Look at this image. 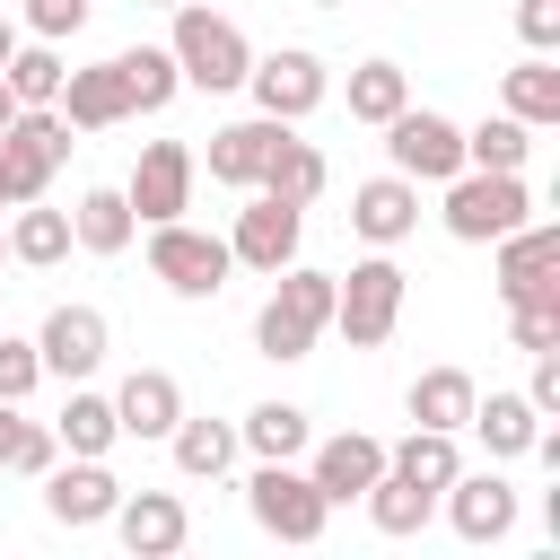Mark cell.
Returning <instances> with one entry per match:
<instances>
[{
    "label": "cell",
    "mask_w": 560,
    "mask_h": 560,
    "mask_svg": "<svg viewBox=\"0 0 560 560\" xmlns=\"http://www.w3.org/2000/svg\"><path fill=\"white\" fill-rule=\"evenodd\" d=\"M245 508H254V525H262L271 542H324V516H332V499H324L298 464H254Z\"/></svg>",
    "instance_id": "cell-6"
},
{
    "label": "cell",
    "mask_w": 560,
    "mask_h": 560,
    "mask_svg": "<svg viewBox=\"0 0 560 560\" xmlns=\"http://www.w3.org/2000/svg\"><path fill=\"white\" fill-rule=\"evenodd\" d=\"M324 184H332L324 149H315V140H298V131H280V149H271V166H262V184H254V192H280V201H298V210H306Z\"/></svg>",
    "instance_id": "cell-28"
},
{
    "label": "cell",
    "mask_w": 560,
    "mask_h": 560,
    "mask_svg": "<svg viewBox=\"0 0 560 560\" xmlns=\"http://www.w3.org/2000/svg\"><path fill=\"white\" fill-rule=\"evenodd\" d=\"M464 429H481V446H490V464H516L525 446H534V429H542V411L525 402V394H472V420Z\"/></svg>",
    "instance_id": "cell-26"
},
{
    "label": "cell",
    "mask_w": 560,
    "mask_h": 560,
    "mask_svg": "<svg viewBox=\"0 0 560 560\" xmlns=\"http://www.w3.org/2000/svg\"><path fill=\"white\" fill-rule=\"evenodd\" d=\"M149 271H158L175 298H219L228 271H236V254H228V236H210V228L158 219V228H149Z\"/></svg>",
    "instance_id": "cell-5"
},
{
    "label": "cell",
    "mask_w": 560,
    "mask_h": 560,
    "mask_svg": "<svg viewBox=\"0 0 560 560\" xmlns=\"http://www.w3.org/2000/svg\"><path fill=\"white\" fill-rule=\"evenodd\" d=\"M245 88H254V114H271V122H306L324 96H332V79H324V61L306 52V44H280V52H254V70H245Z\"/></svg>",
    "instance_id": "cell-7"
},
{
    "label": "cell",
    "mask_w": 560,
    "mask_h": 560,
    "mask_svg": "<svg viewBox=\"0 0 560 560\" xmlns=\"http://www.w3.org/2000/svg\"><path fill=\"white\" fill-rule=\"evenodd\" d=\"M9 122H18V96H9V79H0V131H9Z\"/></svg>",
    "instance_id": "cell-45"
},
{
    "label": "cell",
    "mask_w": 560,
    "mask_h": 560,
    "mask_svg": "<svg viewBox=\"0 0 560 560\" xmlns=\"http://www.w3.org/2000/svg\"><path fill=\"white\" fill-rule=\"evenodd\" d=\"M525 158H534V131H525L516 114H481V122L464 131V166H490V175H525Z\"/></svg>",
    "instance_id": "cell-34"
},
{
    "label": "cell",
    "mask_w": 560,
    "mask_h": 560,
    "mask_svg": "<svg viewBox=\"0 0 560 560\" xmlns=\"http://www.w3.org/2000/svg\"><path fill=\"white\" fill-rule=\"evenodd\" d=\"M236 446H254V464H298V455L315 446V429H306L298 402H254V411L236 420Z\"/></svg>",
    "instance_id": "cell-25"
},
{
    "label": "cell",
    "mask_w": 560,
    "mask_h": 560,
    "mask_svg": "<svg viewBox=\"0 0 560 560\" xmlns=\"http://www.w3.org/2000/svg\"><path fill=\"white\" fill-rule=\"evenodd\" d=\"M350 228H359L368 245H402V236L420 228V184H411V175H368V184L350 192Z\"/></svg>",
    "instance_id": "cell-19"
},
{
    "label": "cell",
    "mask_w": 560,
    "mask_h": 560,
    "mask_svg": "<svg viewBox=\"0 0 560 560\" xmlns=\"http://www.w3.org/2000/svg\"><path fill=\"white\" fill-rule=\"evenodd\" d=\"M114 61H122V88H131V114H166V105H175L184 70H175L166 44H131V52H114Z\"/></svg>",
    "instance_id": "cell-33"
},
{
    "label": "cell",
    "mask_w": 560,
    "mask_h": 560,
    "mask_svg": "<svg viewBox=\"0 0 560 560\" xmlns=\"http://www.w3.org/2000/svg\"><path fill=\"white\" fill-rule=\"evenodd\" d=\"M166 52H175L184 88H210V96L245 88V70H254L245 26H236V18H219V9H201V0H175V35H166Z\"/></svg>",
    "instance_id": "cell-2"
},
{
    "label": "cell",
    "mask_w": 560,
    "mask_h": 560,
    "mask_svg": "<svg viewBox=\"0 0 560 560\" xmlns=\"http://www.w3.org/2000/svg\"><path fill=\"white\" fill-rule=\"evenodd\" d=\"M105 350H114V324H105L96 306H52L44 332H35V359H44V376H61V385H88V376L105 368Z\"/></svg>",
    "instance_id": "cell-12"
},
{
    "label": "cell",
    "mask_w": 560,
    "mask_h": 560,
    "mask_svg": "<svg viewBox=\"0 0 560 560\" xmlns=\"http://www.w3.org/2000/svg\"><path fill=\"white\" fill-rule=\"evenodd\" d=\"M114 420H122V438H166V429L184 420V385H175L166 368H131V376L114 385Z\"/></svg>",
    "instance_id": "cell-20"
},
{
    "label": "cell",
    "mask_w": 560,
    "mask_h": 560,
    "mask_svg": "<svg viewBox=\"0 0 560 560\" xmlns=\"http://www.w3.org/2000/svg\"><path fill=\"white\" fill-rule=\"evenodd\" d=\"M9 52H18V26H9V18H0V70H9Z\"/></svg>",
    "instance_id": "cell-44"
},
{
    "label": "cell",
    "mask_w": 560,
    "mask_h": 560,
    "mask_svg": "<svg viewBox=\"0 0 560 560\" xmlns=\"http://www.w3.org/2000/svg\"><path fill=\"white\" fill-rule=\"evenodd\" d=\"M525 402H534L542 420L560 411V350H534V385H525Z\"/></svg>",
    "instance_id": "cell-42"
},
{
    "label": "cell",
    "mask_w": 560,
    "mask_h": 560,
    "mask_svg": "<svg viewBox=\"0 0 560 560\" xmlns=\"http://www.w3.org/2000/svg\"><path fill=\"white\" fill-rule=\"evenodd\" d=\"M166 446H175V472H184V481H219V472L236 464V420H192V411H184V420L166 429Z\"/></svg>",
    "instance_id": "cell-27"
},
{
    "label": "cell",
    "mask_w": 560,
    "mask_h": 560,
    "mask_svg": "<svg viewBox=\"0 0 560 560\" xmlns=\"http://www.w3.org/2000/svg\"><path fill=\"white\" fill-rule=\"evenodd\" d=\"M0 262H9V228H0Z\"/></svg>",
    "instance_id": "cell-47"
},
{
    "label": "cell",
    "mask_w": 560,
    "mask_h": 560,
    "mask_svg": "<svg viewBox=\"0 0 560 560\" xmlns=\"http://www.w3.org/2000/svg\"><path fill=\"white\" fill-rule=\"evenodd\" d=\"M298 236H306V210L298 201H280V192H254L245 210H236V228H228V254L245 262V271H289L298 262Z\"/></svg>",
    "instance_id": "cell-11"
},
{
    "label": "cell",
    "mask_w": 560,
    "mask_h": 560,
    "mask_svg": "<svg viewBox=\"0 0 560 560\" xmlns=\"http://www.w3.org/2000/svg\"><path fill=\"white\" fill-rule=\"evenodd\" d=\"M35 385H44V359H35V341L0 332V402H26Z\"/></svg>",
    "instance_id": "cell-38"
},
{
    "label": "cell",
    "mask_w": 560,
    "mask_h": 560,
    "mask_svg": "<svg viewBox=\"0 0 560 560\" xmlns=\"http://www.w3.org/2000/svg\"><path fill=\"white\" fill-rule=\"evenodd\" d=\"M472 376L464 368H420L411 376V394H402V411H411V429H455L464 438V420H472Z\"/></svg>",
    "instance_id": "cell-24"
},
{
    "label": "cell",
    "mask_w": 560,
    "mask_h": 560,
    "mask_svg": "<svg viewBox=\"0 0 560 560\" xmlns=\"http://www.w3.org/2000/svg\"><path fill=\"white\" fill-rule=\"evenodd\" d=\"M9 262H26V271H52V262H70V210L18 201V219H9Z\"/></svg>",
    "instance_id": "cell-29"
},
{
    "label": "cell",
    "mask_w": 560,
    "mask_h": 560,
    "mask_svg": "<svg viewBox=\"0 0 560 560\" xmlns=\"http://www.w3.org/2000/svg\"><path fill=\"white\" fill-rule=\"evenodd\" d=\"M52 105H61V122H70V131H114V122H131L122 61H88V70H70Z\"/></svg>",
    "instance_id": "cell-16"
},
{
    "label": "cell",
    "mask_w": 560,
    "mask_h": 560,
    "mask_svg": "<svg viewBox=\"0 0 560 560\" xmlns=\"http://www.w3.org/2000/svg\"><path fill=\"white\" fill-rule=\"evenodd\" d=\"M525 219H534L525 175H490V166L446 175V236H455V245H499V236L525 228Z\"/></svg>",
    "instance_id": "cell-4"
},
{
    "label": "cell",
    "mask_w": 560,
    "mask_h": 560,
    "mask_svg": "<svg viewBox=\"0 0 560 560\" xmlns=\"http://www.w3.org/2000/svg\"><path fill=\"white\" fill-rule=\"evenodd\" d=\"M0 79H9V96H18V105H52L70 70H61V52L35 35V44H18V52H9V70H0Z\"/></svg>",
    "instance_id": "cell-37"
},
{
    "label": "cell",
    "mask_w": 560,
    "mask_h": 560,
    "mask_svg": "<svg viewBox=\"0 0 560 560\" xmlns=\"http://www.w3.org/2000/svg\"><path fill=\"white\" fill-rule=\"evenodd\" d=\"M79 26H88V0H26V35L61 44V35H79Z\"/></svg>",
    "instance_id": "cell-40"
},
{
    "label": "cell",
    "mask_w": 560,
    "mask_h": 560,
    "mask_svg": "<svg viewBox=\"0 0 560 560\" xmlns=\"http://www.w3.org/2000/svg\"><path fill=\"white\" fill-rule=\"evenodd\" d=\"M18 429H26V420H18V402H0V472H9V446H18Z\"/></svg>",
    "instance_id": "cell-43"
},
{
    "label": "cell",
    "mask_w": 560,
    "mask_h": 560,
    "mask_svg": "<svg viewBox=\"0 0 560 560\" xmlns=\"http://www.w3.org/2000/svg\"><path fill=\"white\" fill-rule=\"evenodd\" d=\"M192 175H201V158H192L184 140H149V149H140V166H131V184H122L131 219H140V228L184 219V210H192Z\"/></svg>",
    "instance_id": "cell-10"
},
{
    "label": "cell",
    "mask_w": 560,
    "mask_h": 560,
    "mask_svg": "<svg viewBox=\"0 0 560 560\" xmlns=\"http://www.w3.org/2000/svg\"><path fill=\"white\" fill-rule=\"evenodd\" d=\"M131 236H140V219H131L122 184H88V192L70 201V245H79V254H122Z\"/></svg>",
    "instance_id": "cell-21"
},
{
    "label": "cell",
    "mask_w": 560,
    "mask_h": 560,
    "mask_svg": "<svg viewBox=\"0 0 560 560\" xmlns=\"http://www.w3.org/2000/svg\"><path fill=\"white\" fill-rule=\"evenodd\" d=\"M438 499H446V525H455L464 542H508V534H516V490H508V472H455Z\"/></svg>",
    "instance_id": "cell-14"
},
{
    "label": "cell",
    "mask_w": 560,
    "mask_h": 560,
    "mask_svg": "<svg viewBox=\"0 0 560 560\" xmlns=\"http://www.w3.org/2000/svg\"><path fill=\"white\" fill-rule=\"evenodd\" d=\"M516 35H525V52H551L560 44V0H516Z\"/></svg>",
    "instance_id": "cell-41"
},
{
    "label": "cell",
    "mask_w": 560,
    "mask_h": 560,
    "mask_svg": "<svg viewBox=\"0 0 560 560\" xmlns=\"http://www.w3.org/2000/svg\"><path fill=\"white\" fill-rule=\"evenodd\" d=\"M551 271H560V228H551V219H525V228L499 236V298H525V289L551 280Z\"/></svg>",
    "instance_id": "cell-23"
},
{
    "label": "cell",
    "mask_w": 560,
    "mask_h": 560,
    "mask_svg": "<svg viewBox=\"0 0 560 560\" xmlns=\"http://www.w3.org/2000/svg\"><path fill=\"white\" fill-rule=\"evenodd\" d=\"M52 464H61V438H52L44 420H26V429H18V446H9V472H26V481H44Z\"/></svg>",
    "instance_id": "cell-39"
},
{
    "label": "cell",
    "mask_w": 560,
    "mask_h": 560,
    "mask_svg": "<svg viewBox=\"0 0 560 560\" xmlns=\"http://www.w3.org/2000/svg\"><path fill=\"white\" fill-rule=\"evenodd\" d=\"M359 499H368V525H376V534H420V525L438 516V490H420V481H402L394 464H385V472H376V481H368Z\"/></svg>",
    "instance_id": "cell-30"
},
{
    "label": "cell",
    "mask_w": 560,
    "mask_h": 560,
    "mask_svg": "<svg viewBox=\"0 0 560 560\" xmlns=\"http://www.w3.org/2000/svg\"><path fill=\"white\" fill-rule=\"evenodd\" d=\"M315 332H332V271H306V262L271 271V298L254 315V350L289 368V359L315 350Z\"/></svg>",
    "instance_id": "cell-1"
},
{
    "label": "cell",
    "mask_w": 560,
    "mask_h": 560,
    "mask_svg": "<svg viewBox=\"0 0 560 560\" xmlns=\"http://www.w3.org/2000/svg\"><path fill=\"white\" fill-rule=\"evenodd\" d=\"M0 210H18V184H9V158H0Z\"/></svg>",
    "instance_id": "cell-46"
},
{
    "label": "cell",
    "mask_w": 560,
    "mask_h": 560,
    "mask_svg": "<svg viewBox=\"0 0 560 560\" xmlns=\"http://www.w3.org/2000/svg\"><path fill=\"white\" fill-rule=\"evenodd\" d=\"M0 158H9V184H18V201H44L52 166L70 158V122H61V105H18V122L0 131Z\"/></svg>",
    "instance_id": "cell-9"
},
{
    "label": "cell",
    "mask_w": 560,
    "mask_h": 560,
    "mask_svg": "<svg viewBox=\"0 0 560 560\" xmlns=\"http://www.w3.org/2000/svg\"><path fill=\"white\" fill-rule=\"evenodd\" d=\"M52 438H61L70 455H114V438H122V420H114V394H88V385H70V402H61Z\"/></svg>",
    "instance_id": "cell-31"
},
{
    "label": "cell",
    "mask_w": 560,
    "mask_h": 560,
    "mask_svg": "<svg viewBox=\"0 0 560 560\" xmlns=\"http://www.w3.org/2000/svg\"><path fill=\"white\" fill-rule=\"evenodd\" d=\"M105 525H114L122 551H140V560H166V551H184V534H192V516H184L175 490H122Z\"/></svg>",
    "instance_id": "cell-15"
},
{
    "label": "cell",
    "mask_w": 560,
    "mask_h": 560,
    "mask_svg": "<svg viewBox=\"0 0 560 560\" xmlns=\"http://www.w3.org/2000/svg\"><path fill=\"white\" fill-rule=\"evenodd\" d=\"M499 114H516L525 131H551V122H560V61H551V52H525V61L499 79Z\"/></svg>",
    "instance_id": "cell-22"
},
{
    "label": "cell",
    "mask_w": 560,
    "mask_h": 560,
    "mask_svg": "<svg viewBox=\"0 0 560 560\" xmlns=\"http://www.w3.org/2000/svg\"><path fill=\"white\" fill-rule=\"evenodd\" d=\"M508 341L534 359V350H560V271L534 280L525 298H508Z\"/></svg>",
    "instance_id": "cell-36"
},
{
    "label": "cell",
    "mask_w": 560,
    "mask_h": 560,
    "mask_svg": "<svg viewBox=\"0 0 560 560\" xmlns=\"http://www.w3.org/2000/svg\"><path fill=\"white\" fill-rule=\"evenodd\" d=\"M149 9H175V0H149Z\"/></svg>",
    "instance_id": "cell-48"
},
{
    "label": "cell",
    "mask_w": 560,
    "mask_h": 560,
    "mask_svg": "<svg viewBox=\"0 0 560 560\" xmlns=\"http://www.w3.org/2000/svg\"><path fill=\"white\" fill-rule=\"evenodd\" d=\"M114 499H122V481L105 472V455H70V464L44 472V516L70 525V534H79V525H105Z\"/></svg>",
    "instance_id": "cell-13"
},
{
    "label": "cell",
    "mask_w": 560,
    "mask_h": 560,
    "mask_svg": "<svg viewBox=\"0 0 560 560\" xmlns=\"http://www.w3.org/2000/svg\"><path fill=\"white\" fill-rule=\"evenodd\" d=\"M402 105H411L402 61H359V70H350V122H376V131H385Z\"/></svg>",
    "instance_id": "cell-35"
},
{
    "label": "cell",
    "mask_w": 560,
    "mask_h": 560,
    "mask_svg": "<svg viewBox=\"0 0 560 560\" xmlns=\"http://www.w3.org/2000/svg\"><path fill=\"white\" fill-rule=\"evenodd\" d=\"M385 472V438H368V429H341V438H324L315 455H306V481L341 508V499H359L368 481Z\"/></svg>",
    "instance_id": "cell-18"
},
{
    "label": "cell",
    "mask_w": 560,
    "mask_h": 560,
    "mask_svg": "<svg viewBox=\"0 0 560 560\" xmlns=\"http://www.w3.org/2000/svg\"><path fill=\"white\" fill-rule=\"evenodd\" d=\"M385 158H394V175H411V184H446V175H464V122H446V114H429V105H402V114L385 122Z\"/></svg>",
    "instance_id": "cell-8"
},
{
    "label": "cell",
    "mask_w": 560,
    "mask_h": 560,
    "mask_svg": "<svg viewBox=\"0 0 560 560\" xmlns=\"http://www.w3.org/2000/svg\"><path fill=\"white\" fill-rule=\"evenodd\" d=\"M385 464H394L402 481H420V490H446V481L464 472V446H455V429H411L402 446H385Z\"/></svg>",
    "instance_id": "cell-32"
},
{
    "label": "cell",
    "mask_w": 560,
    "mask_h": 560,
    "mask_svg": "<svg viewBox=\"0 0 560 560\" xmlns=\"http://www.w3.org/2000/svg\"><path fill=\"white\" fill-rule=\"evenodd\" d=\"M280 131H289V122H271V114L219 122V131H210V175H219L228 192H254V184H262V166H271V149H280Z\"/></svg>",
    "instance_id": "cell-17"
},
{
    "label": "cell",
    "mask_w": 560,
    "mask_h": 560,
    "mask_svg": "<svg viewBox=\"0 0 560 560\" xmlns=\"http://www.w3.org/2000/svg\"><path fill=\"white\" fill-rule=\"evenodd\" d=\"M402 262H394V245H376L368 262H350L341 280H332V332L350 341V350H385L394 341V324H402Z\"/></svg>",
    "instance_id": "cell-3"
}]
</instances>
